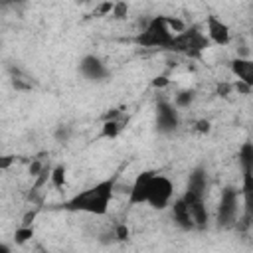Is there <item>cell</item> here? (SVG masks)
<instances>
[{"mask_svg":"<svg viewBox=\"0 0 253 253\" xmlns=\"http://www.w3.org/2000/svg\"><path fill=\"white\" fill-rule=\"evenodd\" d=\"M121 130H123V121H119V119H107V121H103L101 134L105 138H117Z\"/></svg>","mask_w":253,"mask_h":253,"instance_id":"cell-16","label":"cell"},{"mask_svg":"<svg viewBox=\"0 0 253 253\" xmlns=\"http://www.w3.org/2000/svg\"><path fill=\"white\" fill-rule=\"evenodd\" d=\"M237 158H239V166L241 170H253V142H243L239 146V152H237Z\"/></svg>","mask_w":253,"mask_h":253,"instance_id":"cell-14","label":"cell"},{"mask_svg":"<svg viewBox=\"0 0 253 253\" xmlns=\"http://www.w3.org/2000/svg\"><path fill=\"white\" fill-rule=\"evenodd\" d=\"M206 190H208V174H206V170H204V168H196V170L188 176L186 192L206 196Z\"/></svg>","mask_w":253,"mask_h":253,"instance_id":"cell-13","label":"cell"},{"mask_svg":"<svg viewBox=\"0 0 253 253\" xmlns=\"http://www.w3.org/2000/svg\"><path fill=\"white\" fill-rule=\"evenodd\" d=\"M152 85L160 89V87H166V85H170V79H168V77H164V75H158V77H154Z\"/></svg>","mask_w":253,"mask_h":253,"instance_id":"cell-25","label":"cell"},{"mask_svg":"<svg viewBox=\"0 0 253 253\" xmlns=\"http://www.w3.org/2000/svg\"><path fill=\"white\" fill-rule=\"evenodd\" d=\"M174 36L176 34L168 24V16H152L134 36V43L146 49H172Z\"/></svg>","mask_w":253,"mask_h":253,"instance_id":"cell-2","label":"cell"},{"mask_svg":"<svg viewBox=\"0 0 253 253\" xmlns=\"http://www.w3.org/2000/svg\"><path fill=\"white\" fill-rule=\"evenodd\" d=\"M10 162H12V156H4V160H2V168H8Z\"/></svg>","mask_w":253,"mask_h":253,"instance_id":"cell-28","label":"cell"},{"mask_svg":"<svg viewBox=\"0 0 253 253\" xmlns=\"http://www.w3.org/2000/svg\"><path fill=\"white\" fill-rule=\"evenodd\" d=\"M172 200H174V182L168 176L154 172L152 178H150V184H148L146 204L152 210L162 211L172 204Z\"/></svg>","mask_w":253,"mask_h":253,"instance_id":"cell-5","label":"cell"},{"mask_svg":"<svg viewBox=\"0 0 253 253\" xmlns=\"http://www.w3.org/2000/svg\"><path fill=\"white\" fill-rule=\"evenodd\" d=\"M49 182L55 190H63L65 188V182H67V168L65 164H57L51 168V174H49Z\"/></svg>","mask_w":253,"mask_h":253,"instance_id":"cell-15","label":"cell"},{"mask_svg":"<svg viewBox=\"0 0 253 253\" xmlns=\"http://www.w3.org/2000/svg\"><path fill=\"white\" fill-rule=\"evenodd\" d=\"M32 237H34V227L32 225H20L16 229V233H14V241L20 243V245H24L26 241H30Z\"/></svg>","mask_w":253,"mask_h":253,"instance_id":"cell-18","label":"cell"},{"mask_svg":"<svg viewBox=\"0 0 253 253\" xmlns=\"http://www.w3.org/2000/svg\"><path fill=\"white\" fill-rule=\"evenodd\" d=\"M128 235H130V231H128V227H126L125 223H119V225L115 227V237H117V239L125 241V239H128Z\"/></svg>","mask_w":253,"mask_h":253,"instance_id":"cell-23","label":"cell"},{"mask_svg":"<svg viewBox=\"0 0 253 253\" xmlns=\"http://www.w3.org/2000/svg\"><path fill=\"white\" fill-rule=\"evenodd\" d=\"M115 184L117 178H105L93 186H89L87 190L75 194L73 198H69L63 208L69 211H81V213H91V215H105L109 211L111 200H113V192H115Z\"/></svg>","mask_w":253,"mask_h":253,"instance_id":"cell-1","label":"cell"},{"mask_svg":"<svg viewBox=\"0 0 253 253\" xmlns=\"http://www.w3.org/2000/svg\"><path fill=\"white\" fill-rule=\"evenodd\" d=\"M229 69L233 73V77L243 83L245 87L253 89V59L251 57H235L229 63Z\"/></svg>","mask_w":253,"mask_h":253,"instance_id":"cell-11","label":"cell"},{"mask_svg":"<svg viewBox=\"0 0 253 253\" xmlns=\"http://www.w3.org/2000/svg\"><path fill=\"white\" fill-rule=\"evenodd\" d=\"M34 217H36V211H28V213H26V217H24V221H22V225H32Z\"/></svg>","mask_w":253,"mask_h":253,"instance_id":"cell-26","label":"cell"},{"mask_svg":"<svg viewBox=\"0 0 253 253\" xmlns=\"http://www.w3.org/2000/svg\"><path fill=\"white\" fill-rule=\"evenodd\" d=\"M154 125L160 134H174L180 126L178 107L168 99H160L156 103V111H154Z\"/></svg>","mask_w":253,"mask_h":253,"instance_id":"cell-6","label":"cell"},{"mask_svg":"<svg viewBox=\"0 0 253 253\" xmlns=\"http://www.w3.org/2000/svg\"><path fill=\"white\" fill-rule=\"evenodd\" d=\"M229 91H231V85H219V87H217V93L223 95V97H225Z\"/></svg>","mask_w":253,"mask_h":253,"instance_id":"cell-27","label":"cell"},{"mask_svg":"<svg viewBox=\"0 0 253 253\" xmlns=\"http://www.w3.org/2000/svg\"><path fill=\"white\" fill-rule=\"evenodd\" d=\"M168 24H170V28H172V32H174V34H180V32H184V30L188 28V24H186L184 20L176 18V16H174V18H170V16H168Z\"/></svg>","mask_w":253,"mask_h":253,"instance_id":"cell-21","label":"cell"},{"mask_svg":"<svg viewBox=\"0 0 253 253\" xmlns=\"http://www.w3.org/2000/svg\"><path fill=\"white\" fill-rule=\"evenodd\" d=\"M241 221L251 223L253 219V170H241Z\"/></svg>","mask_w":253,"mask_h":253,"instance_id":"cell-9","label":"cell"},{"mask_svg":"<svg viewBox=\"0 0 253 253\" xmlns=\"http://www.w3.org/2000/svg\"><path fill=\"white\" fill-rule=\"evenodd\" d=\"M113 8H115V0H103L101 4H97V6H95L93 14H95L97 18H105V16H111Z\"/></svg>","mask_w":253,"mask_h":253,"instance_id":"cell-19","label":"cell"},{"mask_svg":"<svg viewBox=\"0 0 253 253\" xmlns=\"http://www.w3.org/2000/svg\"><path fill=\"white\" fill-rule=\"evenodd\" d=\"M126 14H128V4H126L125 0H115V8H113V12H111V18H115V20H125Z\"/></svg>","mask_w":253,"mask_h":253,"instance_id":"cell-20","label":"cell"},{"mask_svg":"<svg viewBox=\"0 0 253 253\" xmlns=\"http://www.w3.org/2000/svg\"><path fill=\"white\" fill-rule=\"evenodd\" d=\"M43 170H45V166H43L42 160H34V162L30 164V174H32V176H40Z\"/></svg>","mask_w":253,"mask_h":253,"instance_id":"cell-24","label":"cell"},{"mask_svg":"<svg viewBox=\"0 0 253 253\" xmlns=\"http://www.w3.org/2000/svg\"><path fill=\"white\" fill-rule=\"evenodd\" d=\"M239 198H241V190H237L233 186H225L221 190V196H219V202L215 208V221L219 227L229 229V227L237 225L239 210H243V206L239 204Z\"/></svg>","mask_w":253,"mask_h":253,"instance_id":"cell-4","label":"cell"},{"mask_svg":"<svg viewBox=\"0 0 253 253\" xmlns=\"http://www.w3.org/2000/svg\"><path fill=\"white\" fill-rule=\"evenodd\" d=\"M194 130L200 132V134H208V132L211 130V123H210L208 119H200V121L194 123Z\"/></svg>","mask_w":253,"mask_h":253,"instance_id":"cell-22","label":"cell"},{"mask_svg":"<svg viewBox=\"0 0 253 253\" xmlns=\"http://www.w3.org/2000/svg\"><path fill=\"white\" fill-rule=\"evenodd\" d=\"M152 170H144L140 174H136L134 182L130 184L128 190V206H142L146 204V194H148V184L152 178Z\"/></svg>","mask_w":253,"mask_h":253,"instance_id":"cell-10","label":"cell"},{"mask_svg":"<svg viewBox=\"0 0 253 253\" xmlns=\"http://www.w3.org/2000/svg\"><path fill=\"white\" fill-rule=\"evenodd\" d=\"M172 208V219L176 221V225L184 231H190V229H196L194 225V219H192V213H190V208L188 204L184 202V198H174V202L170 204Z\"/></svg>","mask_w":253,"mask_h":253,"instance_id":"cell-12","label":"cell"},{"mask_svg":"<svg viewBox=\"0 0 253 253\" xmlns=\"http://www.w3.org/2000/svg\"><path fill=\"white\" fill-rule=\"evenodd\" d=\"M210 45H211V42L200 26H188L184 32L174 36V43H172L170 51L180 53L188 59H202V55L206 53V49Z\"/></svg>","mask_w":253,"mask_h":253,"instance_id":"cell-3","label":"cell"},{"mask_svg":"<svg viewBox=\"0 0 253 253\" xmlns=\"http://www.w3.org/2000/svg\"><path fill=\"white\" fill-rule=\"evenodd\" d=\"M206 34H208L210 42L215 43V45H227L231 42L229 26L221 18H217L215 14H208L206 16Z\"/></svg>","mask_w":253,"mask_h":253,"instance_id":"cell-8","label":"cell"},{"mask_svg":"<svg viewBox=\"0 0 253 253\" xmlns=\"http://www.w3.org/2000/svg\"><path fill=\"white\" fill-rule=\"evenodd\" d=\"M77 71L83 79L93 81V83H101V81L109 79V75H111V69L107 67V63L99 55H93V53H87L79 59Z\"/></svg>","mask_w":253,"mask_h":253,"instance_id":"cell-7","label":"cell"},{"mask_svg":"<svg viewBox=\"0 0 253 253\" xmlns=\"http://www.w3.org/2000/svg\"><path fill=\"white\" fill-rule=\"evenodd\" d=\"M194 99H196V91H194V89H184V91H180V93L174 97V105H176L178 109H186V107L192 105Z\"/></svg>","mask_w":253,"mask_h":253,"instance_id":"cell-17","label":"cell"}]
</instances>
